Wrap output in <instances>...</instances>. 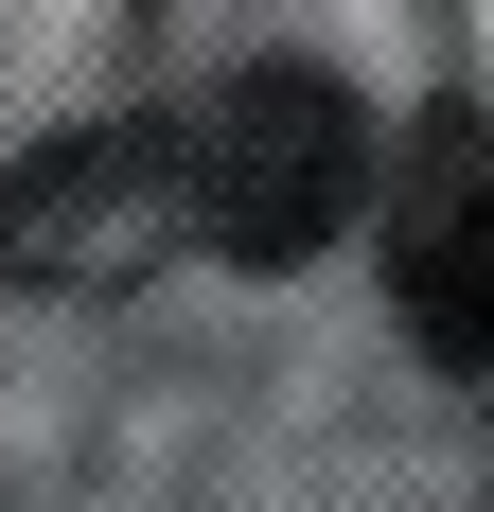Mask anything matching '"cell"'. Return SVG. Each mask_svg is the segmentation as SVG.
<instances>
[{
    "instance_id": "2",
    "label": "cell",
    "mask_w": 494,
    "mask_h": 512,
    "mask_svg": "<svg viewBox=\"0 0 494 512\" xmlns=\"http://www.w3.org/2000/svg\"><path fill=\"white\" fill-rule=\"evenodd\" d=\"M159 248H195V124H71L0 177V283L124 301Z\"/></svg>"
},
{
    "instance_id": "3",
    "label": "cell",
    "mask_w": 494,
    "mask_h": 512,
    "mask_svg": "<svg viewBox=\"0 0 494 512\" xmlns=\"http://www.w3.org/2000/svg\"><path fill=\"white\" fill-rule=\"evenodd\" d=\"M389 301L442 371H494V142L459 106L389 159Z\"/></svg>"
},
{
    "instance_id": "1",
    "label": "cell",
    "mask_w": 494,
    "mask_h": 512,
    "mask_svg": "<svg viewBox=\"0 0 494 512\" xmlns=\"http://www.w3.org/2000/svg\"><path fill=\"white\" fill-rule=\"evenodd\" d=\"M371 195H389V159H371V106H353L336 71L265 53V71H230V89L195 106V248L318 265Z\"/></svg>"
}]
</instances>
